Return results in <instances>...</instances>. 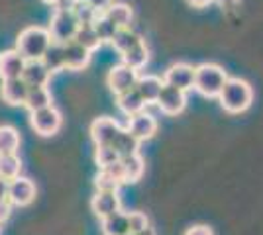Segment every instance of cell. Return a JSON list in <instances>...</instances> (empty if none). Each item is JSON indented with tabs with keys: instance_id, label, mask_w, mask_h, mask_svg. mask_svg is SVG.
<instances>
[{
	"instance_id": "cell-1",
	"label": "cell",
	"mask_w": 263,
	"mask_h": 235,
	"mask_svg": "<svg viewBox=\"0 0 263 235\" xmlns=\"http://www.w3.org/2000/svg\"><path fill=\"white\" fill-rule=\"evenodd\" d=\"M220 106L230 114H241L246 112L253 102V90L250 82H246L243 78H230L224 82V87L218 94Z\"/></svg>"
},
{
	"instance_id": "cell-2",
	"label": "cell",
	"mask_w": 263,
	"mask_h": 235,
	"mask_svg": "<svg viewBox=\"0 0 263 235\" xmlns=\"http://www.w3.org/2000/svg\"><path fill=\"white\" fill-rule=\"evenodd\" d=\"M51 45V35L45 28L40 26H30L18 34L16 39V51L26 59V61H42L47 47Z\"/></svg>"
},
{
	"instance_id": "cell-3",
	"label": "cell",
	"mask_w": 263,
	"mask_h": 235,
	"mask_svg": "<svg viewBox=\"0 0 263 235\" xmlns=\"http://www.w3.org/2000/svg\"><path fill=\"white\" fill-rule=\"evenodd\" d=\"M226 80H228V73L220 65L202 63L200 67L195 69V87L193 89L198 90L206 98H218L220 90Z\"/></svg>"
},
{
	"instance_id": "cell-4",
	"label": "cell",
	"mask_w": 263,
	"mask_h": 235,
	"mask_svg": "<svg viewBox=\"0 0 263 235\" xmlns=\"http://www.w3.org/2000/svg\"><path fill=\"white\" fill-rule=\"evenodd\" d=\"M77 28L79 22L77 18L73 16L71 8H55L47 32L51 35V41H55V44H67V41H71L75 37Z\"/></svg>"
},
{
	"instance_id": "cell-5",
	"label": "cell",
	"mask_w": 263,
	"mask_h": 235,
	"mask_svg": "<svg viewBox=\"0 0 263 235\" xmlns=\"http://www.w3.org/2000/svg\"><path fill=\"white\" fill-rule=\"evenodd\" d=\"M30 125L35 134L49 137L59 132L61 127V114L53 106H47L44 110H37V112H30Z\"/></svg>"
},
{
	"instance_id": "cell-6",
	"label": "cell",
	"mask_w": 263,
	"mask_h": 235,
	"mask_svg": "<svg viewBox=\"0 0 263 235\" xmlns=\"http://www.w3.org/2000/svg\"><path fill=\"white\" fill-rule=\"evenodd\" d=\"M138 71H134L130 69L128 65H116V67L110 69L108 77H106V84H108V89L118 96L122 92H128L136 87V82H138Z\"/></svg>"
},
{
	"instance_id": "cell-7",
	"label": "cell",
	"mask_w": 263,
	"mask_h": 235,
	"mask_svg": "<svg viewBox=\"0 0 263 235\" xmlns=\"http://www.w3.org/2000/svg\"><path fill=\"white\" fill-rule=\"evenodd\" d=\"M155 104H157V108L163 114H167V116H177V114H181L185 110L186 94L183 90L175 89V87L163 84V89L159 92Z\"/></svg>"
},
{
	"instance_id": "cell-8",
	"label": "cell",
	"mask_w": 263,
	"mask_h": 235,
	"mask_svg": "<svg viewBox=\"0 0 263 235\" xmlns=\"http://www.w3.org/2000/svg\"><path fill=\"white\" fill-rule=\"evenodd\" d=\"M163 84H169V87H175V89L183 90H191L195 87V67L186 65V63H175L165 71L163 75Z\"/></svg>"
},
{
	"instance_id": "cell-9",
	"label": "cell",
	"mask_w": 263,
	"mask_h": 235,
	"mask_svg": "<svg viewBox=\"0 0 263 235\" xmlns=\"http://www.w3.org/2000/svg\"><path fill=\"white\" fill-rule=\"evenodd\" d=\"M35 198V184L30 179L16 177L8 182V202L14 206H28Z\"/></svg>"
},
{
	"instance_id": "cell-10",
	"label": "cell",
	"mask_w": 263,
	"mask_h": 235,
	"mask_svg": "<svg viewBox=\"0 0 263 235\" xmlns=\"http://www.w3.org/2000/svg\"><path fill=\"white\" fill-rule=\"evenodd\" d=\"M90 53L87 47L77 44L75 39L63 44V57H65V69L67 71H83L90 63Z\"/></svg>"
},
{
	"instance_id": "cell-11",
	"label": "cell",
	"mask_w": 263,
	"mask_h": 235,
	"mask_svg": "<svg viewBox=\"0 0 263 235\" xmlns=\"http://www.w3.org/2000/svg\"><path fill=\"white\" fill-rule=\"evenodd\" d=\"M120 132V125L112 118H97L90 123V137L95 141V145H110L116 134Z\"/></svg>"
},
{
	"instance_id": "cell-12",
	"label": "cell",
	"mask_w": 263,
	"mask_h": 235,
	"mask_svg": "<svg viewBox=\"0 0 263 235\" xmlns=\"http://www.w3.org/2000/svg\"><path fill=\"white\" fill-rule=\"evenodd\" d=\"M24 67H26V59L16 49H8L0 53V78L2 80L20 78Z\"/></svg>"
},
{
	"instance_id": "cell-13",
	"label": "cell",
	"mask_w": 263,
	"mask_h": 235,
	"mask_svg": "<svg viewBox=\"0 0 263 235\" xmlns=\"http://www.w3.org/2000/svg\"><path fill=\"white\" fill-rule=\"evenodd\" d=\"M128 132H130L138 141H145V139H152L157 132V122H155L154 116L145 112H140L130 118L128 123Z\"/></svg>"
},
{
	"instance_id": "cell-14",
	"label": "cell",
	"mask_w": 263,
	"mask_h": 235,
	"mask_svg": "<svg viewBox=\"0 0 263 235\" xmlns=\"http://www.w3.org/2000/svg\"><path fill=\"white\" fill-rule=\"evenodd\" d=\"M28 90H30V87L24 82L22 78H10V80H2L0 96L10 106H24Z\"/></svg>"
},
{
	"instance_id": "cell-15",
	"label": "cell",
	"mask_w": 263,
	"mask_h": 235,
	"mask_svg": "<svg viewBox=\"0 0 263 235\" xmlns=\"http://www.w3.org/2000/svg\"><path fill=\"white\" fill-rule=\"evenodd\" d=\"M120 206L122 204L118 192H97L90 200V208H92L95 216H99L100 220L110 216V213L118 212Z\"/></svg>"
},
{
	"instance_id": "cell-16",
	"label": "cell",
	"mask_w": 263,
	"mask_h": 235,
	"mask_svg": "<svg viewBox=\"0 0 263 235\" xmlns=\"http://www.w3.org/2000/svg\"><path fill=\"white\" fill-rule=\"evenodd\" d=\"M32 89V87H47V82L51 80V73L45 69L42 61H26V67L20 77Z\"/></svg>"
},
{
	"instance_id": "cell-17",
	"label": "cell",
	"mask_w": 263,
	"mask_h": 235,
	"mask_svg": "<svg viewBox=\"0 0 263 235\" xmlns=\"http://www.w3.org/2000/svg\"><path fill=\"white\" fill-rule=\"evenodd\" d=\"M134 89L138 90V94L142 96V100L147 104H155L159 92L163 89V78L155 77V75H143V77H138V82Z\"/></svg>"
},
{
	"instance_id": "cell-18",
	"label": "cell",
	"mask_w": 263,
	"mask_h": 235,
	"mask_svg": "<svg viewBox=\"0 0 263 235\" xmlns=\"http://www.w3.org/2000/svg\"><path fill=\"white\" fill-rule=\"evenodd\" d=\"M122 173H124V182H138L142 179L145 165L140 153H132V155L120 157Z\"/></svg>"
},
{
	"instance_id": "cell-19",
	"label": "cell",
	"mask_w": 263,
	"mask_h": 235,
	"mask_svg": "<svg viewBox=\"0 0 263 235\" xmlns=\"http://www.w3.org/2000/svg\"><path fill=\"white\" fill-rule=\"evenodd\" d=\"M102 233L104 235H128L130 225H128V213L118 210L102 218Z\"/></svg>"
},
{
	"instance_id": "cell-20",
	"label": "cell",
	"mask_w": 263,
	"mask_h": 235,
	"mask_svg": "<svg viewBox=\"0 0 263 235\" xmlns=\"http://www.w3.org/2000/svg\"><path fill=\"white\" fill-rule=\"evenodd\" d=\"M147 61H149V49H147V45L143 44V39L140 44L134 45V47H130L126 53H122V63L134 69V71L143 69L147 65Z\"/></svg>"
},
{
	"instance_id": "cell-21",
	"label": "cell",
	"mask_w": 263,
	"mask_h": 235,
	"mask_svg": "<svg viewBox=\"0 0 263 235\" xmlns=\"http://www.w3.org/2000/svg\"><path fill=\"white\" fill-rule=\"evenodd\" d=\"M51 102H53V98H51V92H49L47 87H32V89L28 90L24 106L30 112H37V110H44L47 106H53Z\"/></svg>"
},
{
	"instance_id": "cell-22",
	"label": "cell",
	"mask_w": 263,
	"mask_h": 235,
	"mask_svg": "<svg viewBox=\"0 0 263 235\" xmlns=\"http://www.w3.org/2000/svg\"><path fill=\"white\" fill-rule=\"evenodd\" d=\"M102 14H104L112 24H116L118 28H130L132 18H134L132 8L128 4H124V2H112Z\"/></svg>"
},
{
	"instance_id": "cell-23",
	"label": "cell",
	"mask_w": 263,
	"mask_h": 235,
	"mask_svg": "<svg viewBox=\"0 0 263 235\" xmlns=\"http://www.w3.org/2000/svg\"><path fill=\"white\" fill-rule=\"evenodd\" d=\"M42 63L45 65V69L53 75L59 71H65V57H63V44H55L51 41V45L47 47V51L42 57Z\"/></svg>"
},
{
	"instance_id": "cell-24",
	"label": "cell",
	"mask_w": 263,
	"mask_h": 235,
	"mask_svg": "<svg viewBox=\"0 0 263 235\" xmlns=\"http://www.w3.org/2000/svg\"><path fill=\"white\" fill-rule=\"evenodd\" d=\"M118 108H120L126 116H130L132 118V116H136V114L143 112L145 102H143L142 96L138 94V90L132 89V90H128V92L118 94Z\"/></svg>"
},
{
	"instance_id": "cell-25",
	"label": "cell",
	"mask_w": 263,
	"mask_h": 235,
	"mask_svg": "<svg viewBox=\"0 0 263 235\" xmlns=\"http://www.w3.org/2000/svg\"><path fill=\"white\" fill-rule=\"evenodd\" d=\"M110 147L118 153L120 157H126V155H132V153H138V147H140V141L134 137V135L128 132V130H122L116 134V137L112 139V143Z\"/></svg>"
},
{
	"instance_id": "cell-26",
	"label": "cell",
	"mask_w": 263,
	"mask_h": 235,
	"mask_svg": "<svg viewBox=\"0 0 263 235\" xmlns=\"http://www.w3.org/2000/svg\"><path fill=\"white\" fill-rule=\"evenodd\" d=\"M20 132L12 125H0V155L16 153L20 149Z\"/></svg>"
},
{
	"instance_id": "cell-27",
	"label": "cell",
	"mask_w": 263,
	"mask_h": 235,
	"mask_svg": "<svg viewBox=\"0 0 263 235\" xmlns=\"http://www.w3.org/2000/svg\"><path fill=\"white\" fill-rule=\"evenodd\" d=\"M20 170H22V161L16 153L0 155V179L10 182L16 177H20Z\"/></svg>"
},
{
	"instance_id": "cell-28",
	"label": "cell",
	"mask_w": 263,
	"mask_h": 235,
	"mask_svg": "<svg viewBox=\"0 0 263 235\" xmlns=\"http://www.w3.org/2000/svg\"><path fill=\"white\" fill-rule=\"evenodd\" d=\"M73 39L83 45V47H87L88 51H95V49H99L100 45H102L97 32H95V28H92V24H79L77 34H75Z\"/></svg>"
},
{
	"instance_id": "cell-29",
	"label": "cell",
	"mask_w": 263,
	"mask_h": 235,
	"mask_svg": "<svg viewBox=\"0 0 263 235\" xmlns=\"http://www.w3.org/2000/svg\"><path fill=\"white\" fill-rule=\"evenodd\" d=\"M140 41H142V37L138 34H134L130 28H120L110 44H112V47L122 55V53H126L130 47H134V45L140 44Z\"/></svg>"
},
{
	"instance_id": "cell-30",
	"label": "cell",
	"mask_w": 263,
	"mask_h": 235,
	"mask_svg": "<svg viewBox=\"0 0 263 235\" xmlns=\"http://www.w3.org/2000/svg\"><path fill=\"white\" fill-rule=\"evenodd\" d=\"M92 28H95V32H97V35H99L100 44H110V41L114 39L116 32L120 30L116 24L110 22L104 14H99V16H97V20L92 22Z\"/></svg>"
},
{
	"instance_id": "cell-31",
	"label": "cell",
	"mask_w": 263,
	"mask_h": 235,
	"mask_svg": "<svg viewBox=\"0 0 263 235\" xmlns=\"http://www.w3.org/2000/svg\"><path fill=\"white\" fill-rule=\"evenodd\" d=\"M71 12H73V16L77 18L79 24H92L97 20V16H99V12L92 10L85 0H75V2L71 4Z\"/></svg>"
},
{
	"instance_id": "cell-32",
	"label": "cell",
	"mask_w": 263,
	"mask_h": 235,
	"mask_svg": "<svg viewBox=\"0 0 263 235\" xmlns=\"http://www.w3.org/2000/svg\"><path fill=\"white\" fill-rule=\"evenodd\" d=\"M120 180H116L110 173L106 170H102L100 168L99 175H97V179H95V186H97V192H118L120 188Z\"/></svg>"
},
{
	"instance_id": "cell-33",
	"label": "cell",
	"mask_w": 263,
	"mask_h": 235,
	"mask_svg": "<svg viewBox=\"0 0 263 235\" xmlns=\"http://www.w3.org/2000/svg\"><path fill=\"white\" fill-rule=\"evenodd\" d=\"M95 161H97L99 168H104L108 167V165H112V163H116V161H120V155L110 145H100L95 151Z\"/></svg>"
},
{
	"instance_id": "cell-34",
	"label": "cell",
	"mask_w": 263,
	"mask_h": 235,
	"mask_svg": "<svg viewBox=\"0 0 263 235\" xmlns=\"http://www.w3.org/2000/svg\"><path fill=\"white\" fill-rule=\"evenodd\" d=\"M128 225H130V233H138L145 227H149V220L143 212H130L128 213Z\"/></svg>"
},
{
	"instance_id": "cell-35",
	"label": "cell",
	"mask_w": 263,
	"mask_h": 235,
	"mask_svg": "<svg viewBox=\"0 0 263 235\" xmlns=\"http://www.w3.org/2000/svg\"><path fill=\"white\" fill-rule=\"evenodd\" d=\"M85 2H87L92 10H97L99 14H102V12L106 10L110 4L114 2V0H85Z\"/></svg>"
},
{
	"instance_id": "cell-36",
	"label": "cell",
	"mask_w": 263,
	"mask_h": 235,
	"mask_svg": "<svg viewBox=\"0 0 263 235\" xmlns=\"http://www.w3.org/2000/svg\"><path fill=\"white\" fill-rule=\"evenodd\" d=\"M185 235H214V233H212V229H210L209 225H195Z\"/></svg>"
},
{
	"instance_id": "cell-37",
	"label": "cell",
	"mask_w": 263,
	"mask_h": 235,
	"mask_svg": "<svg viewBox=\"0 0 263 235\" xmlns=\"http://www.w3.org/2000/svg\"><path fill=\"white\" fill-rule=\"evenodd\" d=\"M10 218V202L2 200L0 202V224H4Z\"/></svg>"
},
{
	"instance_id": "cell-38",
	"label": "cell",
	"mask_w": 263,
	"mask_h": 235,
	"mask_svg": "<svg viewBox=\"0 0 263 235\" xmlns=\"http://www.w3.org/2000/svg\"><path fill=\"white\" fill-rule=\"evenodd\" d=\"M8 200V180L0 179V202Z\"/></svg>"
},
{
	"instance_id": "cell-39",
	"label": "cell",
	"mask_w": 263,
	"mask_h": 235,
	"mask_svg": "<svg viewBox=\"0 0 263 235\" xmlns=\"http://www.w3.org/2000/svg\"><path fill=\"white\" fill-rule=\"evenodd\" d=\"M212 0H189V4H193L195 8H204V6H209Z\"/></svg>"
},
{
	"instance_id": "cell-40",
	"label": "cell",
	"mask_w": 263,
	"mask_h": 235,
	"mask_svg": "<svg viewBox=\"0 0 263 235\" xmlns=\"http://www.w3.org/2000/svg\"><path fill=\"white\" fill-rule=\"evenodd\" d=\"M128 235H155V231H154V227L149 225V227H145V229L138 231V233H128Z\"/></svg>"
},
{
	"instance_id": "cell-41",
	"label": "cell",
	"mask_w": 263,
	"mask_h": 235,
	"mask_svg": "<svg viewBox=\"0 0 263 235\" xmlns=\"http://www.w3.org/2000/svg\"><path fill=\"white\" fill-rule=\"evenodd\" d=\"M220 6H232V4H236V0H218Z\"/></svg>"
},
{
	"instance_id": "cell-42",
	"label": "cell",
	"mask_w": 263,
	"mask_h": 235,
	"mask_svg": "<svg viewBox=\"0 0 263 235\" xmlns=\"http://www.w3.org/2000/svg\"><path fill=\"white\" fill-rule=\"evenodd\" d=\"M44 2H47V4H51V6H55V4L59 2V0H44Z\"/></svg>"
},
{
	"instance_id": "cell-43",
	"label": "cell",
	"mask_w": 263,
	"mask_h": 235,
	"mask_svg": "<svg viewBox=\"0 0 263 235\" xmlns=\"http://www.w3.org/2000/svg\"><path fill=\"white\" fill-rule=\"evenodd\" d=\"M0 231H2V224H0Z\"/></svg>"
}]
</instances>
